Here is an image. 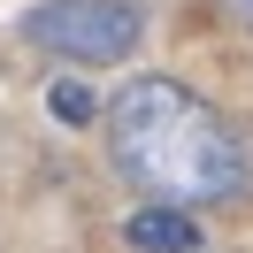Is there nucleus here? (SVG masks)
Listing matches in <instances>:
<instances>
[{
  "label": "nucleus",
  "instance_id": "f03ea898",
  "mask_svg": "<svg viewBox=\"0 0 253 253\" xmlns=\"http://www.w3.org/2000/svg\"><path fill=\"white\" fill-rule=\"evenodd\" d=\"M23 39L54 62L100 69V62H123L138 46V8L130 0H46V8L23 16Z\"/></svg>",
  "mask_w": 253,
  "mask_h": 253
},
{
  "label": "nucleus",
  "instance_id": "f257e3e1",
  "mask_svg": "<svg viewBox=\"0 0 253 253\" xmlns=\"http://www.w3.org/2000/svg\"><path fill=\"white\" fill-rule=\"evenodd\" d=\"M108 154L138 192L176 200V207L238 200L253 176V154L238 138V123L176 77H130L108 100Z\"/></svg>",
  "mask_w": 253,
  "mask_h": 253
},
{
  "label": "nucleus",
  "instance_id": "39448f33",
  "mask_svg": "<svg viewBox=\"0 0 253 253\" xmlns=\"http://www.w3.org/2000/svg\"><path fill=\"white\" fill-rule=\"evenodd\" d=\"M222 8H230V16H238V23L253 31V0H222Z\"/></svg>",
  "mask_w": 253,
  "mask_h": 253
},
{
  "label": "nucleus",
  "instance_id": "7ed1b4c3",
  "mask_svg": "<svg viewBox=\"0 0 253 253\" xmlns=\"http://www.w3.org/2000/svg\"><path fill=\"white\" fill-rule=\"evenodd\" d=\"M123 238H130L138 253H200V222H192V215H184L176 200H154V207H130Z\"/></svg>",
  "mask_w": 253,
  "mask_h": 253
},
{
  "label": "nucleus",
  "instance_id": "20e7f679",
  "mask_svg": "<svg viewBox=\"0 0 253 253\" xmlns=\"http://www.w3.org/2000/svg\"><path fill=\"white\" fill-rule=\"evenodd\" d=\"M46 108H54V115H62V123H92V115H100V100H92V92H84V84H77V77H62V84H54V92H46Z\"/></svg>",
  "mask_w": 253,
  "mask_h": 253
}]
</instances>
